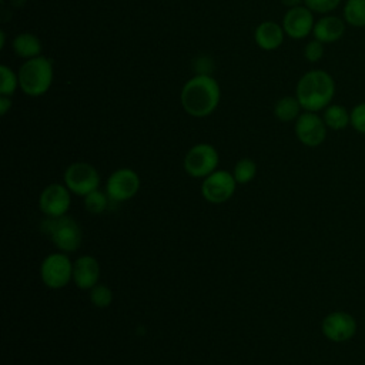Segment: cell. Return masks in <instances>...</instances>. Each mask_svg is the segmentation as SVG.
Returning a JSON list of instances; mask_svg holds the SVG:
<instances>
[{"mask_svg":"<svg viewBox=\"0 0 365 365\" xmlns=\"http://www.w3.org/2000/svg\"><path fill=\"white\" fill-rule=\"evenodd\" d=\"M237 181L232 173L227 170H215L201 182V195L207 202L224 204L235 192Z\"/></svg>","mask_w":365,"mask_h":365,"instance_id":"ba28073f","label":"cell"},{"mask_svg":"<svg viewBox=\"0 0 365 365\" xmlns=\"http://www.w3.org/2000/svg\"><path fill=\"white\" fill-rule=\"evenodd\" d=\"M110 201L107 192L96 190L84 197V207L91 214H101L108 208Z\"/></svg>","mask_w":365,"mask_h":365,"instance_id":"603a6c76","label":"cell"},{"mask_svg":"<svg viewBox=\"0 0 365 365\" xmlns=\"http://www.w3.org/2000/svg\"><path fill=\"white\" fill-rule=\"evenodd\" d=\"M90 301L97 308H107L113 302V291L106 284H97L90 289Z\"/></svg>","mask_w":365,"mask_h":365,"instance_id":"cb8c5ba5","label":"cell"},{"mask_svg":"<svg viewBox=\"0 0 365 365\" xmlns=\"http://www.w3.org/2000/svg\"><path fill=\"white\" fill-rule=\"evenodd\" d=\"M19 86L29 97H40L48 91L54 78L53 61L46 56H37L20 66Z\"/></svg>","mask_w":365,"mask_h":365,"instance_id":"3957f363","label":"cell"},{"mask_svg":"<svg viewBox=\"0 0 365 365\" xmlns=\"http://www.w3.org/2000/svg\"><path fill=\"white\" fill-rule=\"evenodd\" d=\"M63 180L70 192L80 197H86L87 194L98 190L101 181L97 168L86 161L71 163L66 168Z\"/></svg>","mask_w":365,"mask_h":365,"instance_id":"8992f818","label":"cell"},{"mask_svg":"<svg viewBox=\"0 0 365 365\" xmlns=\"http://www.w3.org/2000/svg\"><path fill=\"white\" fill-rule=\"evenodd\" d=\"M325 54V44L317 38L308 41L304 47V57L308 63H318Z\"/></svg>","mask_w":365,"mask_h":365,"instance_id":"d4e9b609","label":"cell"},{"mask_svg":"<svg viewBox=\"0 0 365 365\" xmlns=\"http://www.w3.org/2000/svg\"><path fill=\"white\" fill-rule=\"evenodd\" d=\"M232 175L237 181V184H248L251 182L257 175V164L251 158H241L235 163Z\"/></svg>","mask_w":365,"mask_h":365,"instance_id":"44dd1931","label":"cell"},{"mask_svg":"<svg viewBox=\"0 0 365 365\" xmlns=\"http://www.w3.org/2000/svg\"><path fill=\"white\" fill-rule=\"evenodd\" d=\"M19 86V74L14 73L9 66H0V96L11 97Z\"/></svg>","mask_w":365,"mask_h":365,"instance_id":"7402d4cb","label":"cell"},{"mask_svg":"<svg viewBox=\"0 0 365 365\" xmlns=\"http://www.w3.org/2000/svg\"><path fill=\"white\" fill-rule=\"evenodd\" d=\"M356 319L346 311H332L321 322L322 335L332 342H346L356 334Z\"/></svg>","mask_w":365,"mask_h":365,"instance_id":"7c38bea8","label":"cell"},{"mask_svg":"<svg viewBox=\"0 0 365 365\" xmlns=\"http://www.w3.org/2000/svg\"><path fill=\"white\" fill-rule=\"evenodd\" d=\"M100 264L93 255H81L73 262V282L80 289H91L100 279Z\"/></svg>","mask_w":365,"mask_h":365,"instance_id":"5bb4252c","label":"cell"},{"mask_svg":"<svg viewBox=\"0 0 365 365\" xmlns=\"http://www.w3.org/2000/svg\"><path fill=\"white\" fill-rule=\"evenodd\" d=\"M40 278L51 289L64 288L73 281V261L66 252L48 254L40 265Z\"/></svg>","mask_w":365,"mask_h":365,"instance_id":"52a82bcc","label":"cell"},{"mask_svg":"<svg viewBox=\"0 0 365 365\" xmlns=\"http://www.w3.org/2000/svg\"><path fill=\"white\" fill-rule=\"evenodd\" d=\"M10 108H11V97L0 96V114L6 115Z\"/></svg>","mask_w":365,"mask_h":365,"instance_id":"83f0119b","label":"cell"},{"mask_svg":"<svg viewBox=\"0 0 365 365\" xmlns=\"http://www.w3.org/2000/svg\"><path fill=\"white\" fill-rule=\"evenodd\" d=\"M41 232L46 234L56 248L61 252L70 254L80 248L83 234L77 221L70 215L63 217H47L41 222Z\"/></svg>","mask_w":365,"mask_h":365,"instance_id":"277c9868","label":"cell"},{"mask_svg":"<svg viewBox=\"0 0 365 365\" xmlns=\"http://www.w3.org/2000/svg\"><path fill=\"white\" fill-rule=\"evenodd\" d=\"M70 190L66 187V184L53 182L43 188L38 197V207L40 211L46 217H63L67 214L70 205H71V195Z\"/></svg>","mask_w":365,"mask_h":365,"instance_id":"8fae6325","label":"cell"},{"mask_svg":"<svg viewBox=\"0 0 365 365\" xmlns=\"http://www.w3.org/2000/svg\"><path fill=\"white\" fill-rule=\"evenodd\" d=\"M140 190L138 174L127 167L113 171L106 181V192L114 202L131 200Z\"/></svg>","mask_w":365,"mask_h":365,"instance_id":"30bf717a","label":"cell"},{"mask_svg":"<svg viewBox=\"0 0 365 365\" xmlns=\"http://www.w3.org/2000/svg\"><path fill=\"white\" fill-rule=\"evenodd\" d=\"M314 26V11L309 10L305 4L288 9L282 17V29L285 36L294 40H302L308 37L312 33Z\"/></svg>","mask_w":365,"mask_h":365,"instance_id":"4fadbf2b","label":"cell"},{"mask_svg":"<svg viewBox=\"0 0 365 365\" xmlns=\"http://www.w3.org/2000/svg\"><path fill=\"white\" fill-rule=\"evenodd\" d=\"M364 327H365V322H364Z\"/></svg>","mask_w":365,"mask_h":365,"instance_id":"4dcf8cb0","label":"cell"},{"mask_svg":"<svg viewBox=\"0 0 365 365\" xmlns=\"http://www.w3.org/2000/svg\"><path fill=\"white\" fill-rule=\"evenodd\" d=\"M221 88L210 74H195L181 88L180 103L184 111L195 118L208 117L220 104Z\"/></svg>","mask_w":365,"mask_h":365,"instance_id":"6da1fadb","label":"cell"},{"mask_svg":"<svg viewBox=\"0 0 365 365\" xmlns=\"http://www.w3.org/2000/svg\"><path fill=\"white\" fill-rule=\"evenodd\" d=\"M220 155L217 148L208 143L192 145L184 155L182 167L190 177L205 178L218 167Z\"/></svg>","mask_w":365,"mask_h":365,"instance_id":"5b68a950","label":"cell"},{"mask_svg":"<svg viewBox=\"0 0 365 365\" xmlns=\"http://www.w3.org/2000/svg\"><path fill=\"white\" fill-rule=\"evenodd\" d=\"M281 3H282L284 6H287L288 9H291V7L301 6V4L304 3V0H281Z\"/></svg>","mask_w":365,"mask_h":365,"instance_id":"f1b7e54d","label":"cell"},{"mask_svg":"<svg viewBox=\"0 0 365 365\" xmlns=\"http://www.w3.org/2000/svg\"><path fill=\"white\" fill-rule=\"evenodd\" d=\"M351 127L365 135V101L358 103L351 110Z\"/></svg>","mask_w":365,"mask_h":365,"instance_id":"4316f807","label":"cell"},{"mask_svg":"<svg viewBox=\"0 0 365 365\" xmlns=\"http://www.w3.org/2000/svg\"><path fill=\"white\" fill-rule=\"evenodd\" d=\"M285 37L282 24H278L272 20H265L259 23L254 31V40L261 50L272 51L277 50Z\"/></svg>","mask_w":365,"mask_h":365,"instance_id":"2e32d148","label":"cell"},{"mask_svg":"<svg viewBox=\"0 0 365 365\" xmlns=\"http://www.w3.org/2000/svg\"><path fill=\"white\" fill-rule=\"evenodd\" d=\"M294 131L302 145L314 148L325 141L328 127L318 113L302 111L295 120Z\"/></svg>","mask_w":365,"mask_h":365,"instance_id":"9c48e42d","label":"cell"},{"mask_svg":"<svg viewBox=\"0 0 365 365\" xmlns=\"http://www.w3.org/2000/svg\"><path fill=\"white\" fill-rule=\"evenodd\" d=\"M14 53L24 60L41 56L43 44L40 38L33 33H19L13 40Z\"/></svg>","mask_w":365,"mask_h":365,"instance_id":"e0dca14e","label":"cell"},{"mask_svg":"<svg viewBox=\"0 0 365 365\" xmlns=\"http://www.w3.org/2000/svg\"><path fill=\"white\" fill-rule=\"evenodd\" d=\"M346 21L344 17H338L335 14H322L321 19L315 21L312 36L324 44H331L341 40L345 34Z\"/></svg>","mask_w":365,"mask_h":365,"instance_id":"9a60e30c","label":"cell"},{"mask_svg":"<svg viewBox=\"0 0 365 365\" xmlns=\"http://www.w3.org/2000/svg\"><path fill=\"white\" fill-rule=\"evenodd\" d=\"M342 17L348 26L365 27V0H345Z\"/></svg>","mask_w":365,"mask_h":365,"instance_id":"ffe728a7","label":"cell"},{"mask_svg":"<svg viewBox=\"0 0 365 365\" xmlns=\"http://www.w3.org/2000/svg\"><path fill=\"white\" fill-rule=\"evenodd\" d=\"M6 44V34L4 31H0V48H3Z\"/></svg>","mask_w":365,"mask_h":365,"instance_id":"f546056e","label":"cell"},{"mask_svg":"<svg viewBox=\"0 0 365 365\" xmlns=\"http://www.w3.org/2000/svg\"><path fill=\"white\" fill-rule=\"evenodd\" d=\"M301 110L302 107L295 96H285L275 103L274 115L282 123H289L295 121L299 117Z\"/></svg>","mask_w":365,"mask_h":365,"instance_id":"d6986e66","label":"cell"},{"mask_svg":"<svg viewBox=\"0 0 365 365\" xmlns=\"http://www.w3.org/2000/svg\"><path fill=\"white\" fill-rule=\"evenodd\" d=\"M334 77L321 68H314L304 73L295 87V97L298 98L304 111H324L335 97Z\"/></svg>","mask_w":365,"mask_h":365,"instance_id":"7a4b0ae2","label":"cell"},{"mask_svg":"<svg viewBox=\"0 0 365 365\" xmlns=\"http://www.w3.org/2000/svg\"><path fill=\"white\" fill-rule=\"evenodd\" d=\"M322 118L329 130L341 131L351 125V111L346 110L342 104L331 103L322 113Z\"/></svg>","mask_w":365,"mask_h":365,"instance_id":"ac0fdd59","label":"cell"},{"mask_svg":"<svg viewBox=\"0 0 365 365\" xmlns=\"http://www.w3.org/2000/svg\"><path fill=\"white\" fill-rule=\"evenodd\" d=\"M342 0H304V4L318 14H329L332 13Z\"/></svg>","mask_w":365,"mask_h":365,"instance_id":"484cf974","label":"cell"}]
</instances>
